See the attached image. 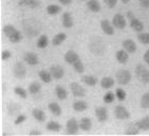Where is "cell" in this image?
<instances>
[{"mask_svg":"<svg viewBox=\"0 0 149 136\" xmlns=\"http://www.w3.org/2000/svg\"><path fill=\"white\" fill-rule=\"evenodd\" d=\"M22 26H24V30L27 33V35H29L30 37L38 35L40 29H42L40 24L37 20H35V19H27V20H24Z\"/></svg>","mask_w":149,"mask_h":136,"instance_id":"cell-1","label":"cell"},{"mask_svg":"<svg viewBox=\"0 0 149 136\" xmlns=\"http://www.w3.org/2000/svg\"><path fill=\"white\" fill-rule=\"evenodd\" d=\"M3 33L13 44H17L22 40V34L12 25H6L3 27Z\"/></svg>","mask_w":149,"mask_h":136,"instance_id":"cell-2","label":"cell"},{"mask_svg":"<svg viewBox=\"0 0 149 136\" xmlns=\"http://www.w3.org/2000/svg\"><path fill=\"white\" fill-rule=\"evenodd\" d=\"M135 74H136L137 79L143 84L149 83V70L142 64H139L135 68Z\"/></svg>","mask_w":149,"mask_h":136,"instance_id":"cell-3","label":"cell"},{"mask_svg":"<svg viewBox=\"0 0 149 136\" xmlns=\"http://www.w3.org/2000/svg\"><path fill=\"white\" fill-rule=\"evenodd\" d=\"M116 80L120 85H127L131 81V74L130 71L126 70V69H120L116 72Z\"/></svg>","mask_w":149,"mask_h":136,"instance_id":"cell-4","label":"cell"},{"mask_svg":"<svg viewBox=\"0 0 149 136\" xmlns=\"http://www.w3.org/2000/svg\"><path fill=\"white\" fill-rule=\"evenodd\" d=\"M13 74H14L16 79L22 80L26 77V74H27V68H26L25 64L22 62L16 63L14 65V68H13Z\"/></svg>","mask_w":149,"mask_h":136,"instance_id":"cell-5","label":"cell"},{"mask_svg":"<svg viewBox=\"0 0 149 136\" xmlns=\"http://www.w3.org/2000/svg\"><path fill=\"white\" fill-rule=\"evenodd\" d=\"M114 115L115 117L119 119V120H126V119H129L130 118V113L127 108H125L124 105L118 104L116 105V108L114 110Z\"/></svg>","mask_w":149,"mask_h":136,"instance_id":"cell-6","label":"cell"},{"mask_svg":"<svg viewBox=\"0 0 149 136\" xmlns=\"http://www.w3.org/2000/svg\"><path fill=\"white\" fill-rule=\"evenodd\" d=\"M80 127H79V122H78L74 118H70L67 122H66V132L67 134L70 135H76L78 133Z\"/></svg>","mask_w":149,"mask_h":136,"instance_id":"cell-7","label":"cell"},{"mask_svg":"<svg viewBox=\"0 0 149 136\" xmlns=\"http://www.w3.org/2000/svg\"><path fill=\"white\" fill-rule=\"evenodd\" d=\"M112 24L114 26V28H117V29H119V30L125 29L126 26H127V22H126L125 17L121 15V14H119V13H117V14L114 15L113 20H112Z\"/></svg>","mask_w":149,"mask_h":136,"instance_id":"cell-8","label":"cell"},{"mask_svg":"<svg viewBox=\"0 0 149 136\" xmlns=\"http://www.w3.org/2000/svg\"><path fill=\"white\" fill-rule=\"evenodd\" d=\"M70 87V92L72 93L74 97H84L85 96V90L83 86H81L80 84L77 82H72L69 84Z\"/></svg>","mask_w":149,"mask_h":136,"instance_id":"cell-9","label":"cell"},{"mask_svg":"<svg viewBox=\"0 0 149 136\" xmlns=\"http://www.w3.org/2000/svg\"><path fill=\"white\" fill-rule=\"evenodd\" d=\"M95 115H96L97 120L99 122H106L109 118V114H108V111H107L106 108L103 106H98L95 110Z\"/></svg>","mask_w":149,"mask_h":136,"instance_id":"cell-10","label":"cell"},{"mask_svg":"<svg viewBox=\"0 0 149 136\" xmlns=\"http://www.w3.org/2000/svg\"><path fill=\"white\" fill-rule=\"evenodd\" d=\"M50 72L52 74L53 79H56V80H60V79H62L64 77V74H65V70H64V68L62 67L61 65H52L50 67Z\"/></svg>","mask_w":149,"mask_h":136,"instance_id":"cell-11","label":"cell"},{"mask_svg":"<svg viewBox=\"0 0 149 136\" xmlns=\"http://www.w3.org/2000/svg\"><path fill=\"white\" fill-rule=\"evenodd\" d=\"M100 27H101V30L104 34L107 35H113L114 34V26L110 20L108 19H103L100 22Z\"/></svg>","mask_w":149,"mask_h":136,"instance_id":"cell-12","label":"cell"},{"mask_svg":"<svg viewBox=\"0 0 149 136\" xmlns=\"http://www.w3.org/2000/svg\"><path fill=\"white\" fill-rule=\"evenodd\" d=\"M90 50L94 54H102L104 52V48H103L102 42L100 40V43L98 42H93L91 40L90 43Z\"/></svg>","mask_w":149,"mask_h":136,"instance_id":"cell-13","label":"cell"},{"mask_svg":"<svg viewBox=\"0 0 149 136\" xmlns=\"http://www.w3.org/2000/svg\"><path fill=\"white\" fill-rule=\"evenodd\" d=\"M24 60L28 65L35 66L38 64V56L33 52H26L24 56Z\"/></svg>","mask_w":149,"mask_h":136,"instance_id":"cell-14","label":"cell"},{"mask_svg":"<svg viewBox=\"0 0 149 136\" xmlns=\"http://www.w3.org/2000/svg\"><path fill=\"white\" fill-rule=\"evenodd\" d=\"M64 60H65V62L67 63V64L74 65L77 61L80 60V58H79V56H78L74 51H72V50H68V51L65 53V56H64Z\"/></svg>","mask_w":149,"mask_h":136,"instance_id":"cell-15","label":"cell"},{"mask_svg":"<svg viewBox=\"0 0 149 136\" xmlns=\"http://www.w3.org/2000/svg\"><path fill=\"white\" fill-rule=\"evenodd\" d=\"M115 58L117 60V62L119 64H127L128 63V60H129V54L126 50H118L116 51V54H115Z\"/></svg>","mask_w":149,"mask_h":136,"instance_id":"cell-16","label":"cell"},{"mask_svg":"<svg viewBox=\"0 0 149 136\" xmlns=\"http://www.w3.org/2000/svg\"><path fill=\"white\" fill-rule=\"evenodd\" d=\"M62 25L65 27V28H72L74 27V19H72V16L70 13L65 12L63 13L62 15Z\"/></svg>","mask_w":149,"mask_h":136,"instance_id":"cell-17","label":"cell"},{"mask_svg":"<svg viewBox=\"0 0 149 136\" xmlns=\"http://www.w3.org/2000/svg\"><path fill=\"white\" fill-rule=\"evenodd\" d=\"M123 47L128 53H134L136 51V44L132 40H125L123 42Z\"/></svg>","mask_w":149,"mask_h":136,"instance_id":"cell-18","label":"cell"},{"mask_svg":"<svg viewBox=\"0 0 149 136\" xmlns=\"http://www.w3.org/2000/svg\"><path fill=\"white\" fill-rule=\"evenodd\" d=\"M130 27L132 30H134L137 33H140V32H142L144 30V24L137 18H135V17L130 19Z\"/></svg>","mask_w":149,"mask_h":136,"instance_id":"cell-19","label":"cell"},{"mask_svg":"<svg viewBox=\"0 0 149 136\" xmlns=\"http://www.w3.org/2000/svg\"><path fill=\"white\" fill-rule=\"evenodd\" d=\"M18 6H28L31 9H36L40 6V0H19Z\"/></svg>","mask_w":149,"mask_h":136,"instance_id":"cell-20","label":"cell"},{"mask_svg":"<svg viewBox=\"0 0 149 136\" xmlns=\"http://www.w3.org/2000/svg\"><path fill=\"white\" fill-rule=\"evenodd\" d=\"M79 127L82 131H90L92 129V120H91L88 117H83L81 118L80 121H79Z\"/></svg>","mask_w":149,"mask_h":136,"instance_id":"cell-21","label":"cell"},{"mask_svg":"<svg viewBox=\"0 0 149 136\" xmlns=\"http://www.w3.org/2000/svg\"><path fill=\"white\" fill-rule=\"evenodd\" d=\"M48 108H49L50 113H51L53 116H56V117H59V116L62 115V108H61V106H60L58 103H56V102L49 103V104H48Z\"/></svg>","mask_w":149,"mask_h":136,"instance_id":"cell-22","label":"cell"},{"mask_svg":"<svg viewBox=\"0 0 149 136\" xmlns=\"http://www.w3.org/2000/svg\"><path fill=\"white\" fill-rule=\"evenodd\" d=\"M115 84V81L113 78L111 77H103L100 81V85L103 90H109L111 87H113V85Z\"/></svg>","mask_w":149,"mask_h":136,"instance_id":"cell-23","label":"cell"},{"mask_svg":"<svg viewBox=\"0 0 149 136\" xmlns=\"http://www.w3.org/2000/svg\"><path fill=\"white\" fill-rule=\"evenodd\" d=\"M87 103L85 101H82V100H78V101H74V103H72V108H74L76 112H79V113H81V112H84L87 110Z\"/></svg>","mask_w":149,"mask_h":136,"instance_id":"cell-24","label":"cell"},{"mask_svg":"<svg viewBox=\"0 0 149 136\" xmlns=\"http://www.w3.org/2000/svg\"><path fill=\"white\" fill-rule=\"evenodd\" d=\"M32 115H33L34 119H36L38 122H44L46 120V114L40 108H33L32 110Z\"/></svg>","mask_w":149,"mask_h":136,"instance_id":"cell-25","label":"cell"},{"mask_svg":"<svg viewBox=\"0 0 149 136\" xmlns=\"http://www.w3.org/2000/svg\"><path fill=\"white\" fill-rule=\"evenodd\" d=\"M86 6L87 9L94 13H98L101 10V6H100V3L97 0H88L86 3Z\"/></svg>","mask_w":149,"mask_h":136,"instance_id":"cell-26","label":"cell"},{"mask_svg":"<svg viewBox=\"0 0 149 136\" xmlns=\"http://www.w3.org/2000/svg\"><path fill=\"white\" fill-rule=\"evenodd\" d=\"M81 81H82L85 85L91 86V87L95 86L97 84V82H98L97 78L94 77V76H83V77H81Z\"/></svg>","mask_w":149,"mask_h":136,"instance_id":"cell-27","label":"cell"},{"mask_svg":"<svg viewBox=\"0 0 149 136\" xmlns=\"http://www.w3.org/2000/svg\"><path fill=\"white\" fill-rule=\"evenodd\" d=\"M38 77H40V81H43L44 83H50L53 79L51 72L47 70H40L38 72Z\"/></svg>","mask_w":149,"mask_h":136,"instance_id":"cell-28","label":"cell"},{"mask_svg":"<svg viewBox=\"0 0 149 136\" xmlns=\"http://www.w3.org/2000/svg\"><path fill=\"white\" fill-rule=\"evenodd\" d=\"M135 124H136V126L139 127L140 130L148 131L149 130V116H145V117H143L141 120L136 121Z\"/></svg>","mask_w":149,"mask_h":136,"instance_id":"cell-29","label":"cell"},{"mask_svg":"<svg viewBox=\"0 0 149 136\" xmlns=\"http://www.w3.org/2000/svg\"><path fill=\"white\" fill-rule=\"evenodd\" d=\"M46 129L48 131H51V132H60L61 129H62V126L56 120H51L49 121L46 126Z\"/></svg>","mask_w":149,"mask_h":136,"instance_id":"cell-30","label":"cell"},{"mask_svg":"<svg viewBox=\"0 0 149 136\" xmlns=\"http://www.w3.org/2000/svg\"><path fill=\"white\" fill-rule=\"evenodd\" d=\"M48 44H49V40H48V36L43 34V35H40L38 37V40L36 42V46L37 48H40V49H44V48H46L48 46Z\"/></svg>","mask_w":149,"mask_h":136,"instance_id":"cell-31","label":"cell"},{"mask_svg":"<svg viewBox=\"0 0 149 136\" xmlns=\"http://www.w3.org/2000/svg\"><path fill=\"white\" fill-rule=\"evenodd\" d=\"M46 11L49 15H58L59 13H61L62 8L60 6H58V4H49L46 8Z\"/></svg>","mask_w":149,"mask_h":136,"instance_id":"cell-32","label":"cell"},{"mask_svg":"<svg viewBox=\"0 0 149 136\" xmlns=\"http://www.w3.org/2000/svg\"><path fill=\"white\" fill-rule=\"evenodd\" d=\"M125 133L127 134V135H137V134L140 133V129H139V127L136 126L135 122H131L128 126L127 130H126Z\"/></svg>","mask_w":149,"mask_h":136,"instance_id":"cell-33","label":"cell"},{"mask_svg":"<svg viewBox=\"0 0 149 136\" xmlns=\"http://www.w3.org/2000/svg\"><path fill=\"white\" fill-rule=\"evenodd\" d=\"M66 40V34L65 33H58L56 34L52 38V45L53 46H59L62 43H64V40Z\"/></svg>","mask_w":149,"mask_h":136,"instance_id":"cell-34","label":"cell"},{"mask_svg":"<svg viewBox=\"0 0 149 136\" xmlns=\"http://www.w3.org/2000/svg\"><path fill=\"white\" fill-rule=\"evenodd\" d=\"M56 95L60 100H65L67 98V90L61 85H58L56 87Z\"/></svg>","mask_w":149,"mask_h":136,"instance_id":"cell-35","label":"cell"},{"mask_svg":"<svg viewBox=\"0 0 149 136\" xmlns=\"http://www.w3.org/2000/svg\"><path fill=\"white\" fill-rule=\"evenodd\" d=\"M20 110H22V106L19 104L13 103V102H11V103L8 105V113H9V115H11V116L17 114L18 112H20Z\"/></svg>","mask_w":149,"mask_h":136,"instance_id":"cell-36","label":"cell"},{"mask_svg":"<svg viewBox=\"0 0 149 136\" xmlns=\"http://www.w3.org/2000/svg\"><path fill=\"white\" fill-rule=\"evenodd\" d=\"M42 90V85L40 83L34 81V82H32L30 85H29V93L32 94V95H35V94H38Z\"/></svg>","mask_w":149,"mask_h":136,"instance_id":"cell-37","label":"cell"},{"mask_svg":"<svg viewBox=\"0 0 149 136\" xmlns=\"http://www.w3.org/2000/svg\"><path fill=\"white\" fill-rule=\"evenodd\" d=\"M137 40L143 45H149V33L140 32V33L137 34Z\"/></svg>","mask_w":149,"mask_h":136,"instance_id":"cell-38","label":"cell"},{"mask_svg":"<svg viewBox=\"0 0 149 136\" xmlns=\"http://www.w3.org/2000/svg\"><path fill=\"white\" fill-rule=\"evenodd\" d=\"M14 93H15L17 96L20 97V98H22V99H26V98L28 97V93H27V90H26L25 88L20 87V86H16L15 88H14Z\"/></svg>","mask_w":149,"mask_h":136,"instance_id":"cell-39","label":"cell"},{"mask_svg":"<svg viewBox=\"0 0 149 136\" xmlns=\"http://www.w3.org/2000/svg\"><path fill=\"white\" fill-rule=\"evenodd\" d=\"M115 96L117 98L119 101H124L126 99V97H127V94H126V90L120 88V87H118L116 88V92H115Z\"/></svg>","mask_w":149,"mask_h":136,"instance_id":"cell-40","label":"cell"},{"mask_svg":"<svg viewBox=\"0 0 149 136\" xmlns=\"http://www.w3.org/2000/svg\"><path fill=\"white\" fill-rule=\"evenodd\" d=\"M141 106L143 108H149V93H145L141 98Z\"/></svg>","mask_w":149,"mask_h":136,"instance_id":"cell-41","label":"cell"},{"mask_svg":"<svg viewBox=\"0 0 149 136\" xmlns=\"http://www.w3.org/2000/svg\"><path fill=\"white\" fill-rule=\"evenodd\" d=\"M114 99H115V94L112 93V92H108V93L103 96V101L104 103H112V102H114Z\"/></svg>","mask_w":149,"mask_h":136,"instance_id":"cell-42","label":"cell"},{"mask_svg":"<svg viewBox=\"0 0 149 136\" xmlns=\"http://www.w3.org/2000/svg\"><path fill=\"white\" fill-rule=\"evenodd\" d=\"M72 66H74V69L76 70V72H78V74H82V72L84 71V65L81 60L77 61Z\"/></svg>","mask_w":149,"mask_h":136,"instance_id":"cell-43","label":"cell"},{"mask_svg":"<svg viewBox=\"0 0 149 136\" xmlns=\"http://www.w3.org/2000/svg\"><path fill=\"white\" fill-rule=\"evenodd\" d=\"M27 119V117H26V115H22V114H19L18 116H17V118H16L15 120H14V124H16V126H18V124H22L24 121Z\"/></svg>","mask_w":149,"mask_h":136,"instance_id":"cell-44","label":"cell"},{"mask_svg":"<svg viewBox=\"0 0 149 136\" xmlns=\"http://www.w3.org/2000/svg\"><path fill=\"white\" fill-rule=\"evenodd\" d=\"M11 56H12V53L10 52L9 50H3L1 52V60L2 61H8Z\"/></svg>","mask_w":149,"mask_h":136,"instance_id":"cell-45","label":"cell"},{"mask_svg":"<svg viewBox=\"0 0 149 136\" xmlns=\"http://www.w3.org/2000/svg\"><path fill=\"white\" fill-rule=\"evenodd\" d=\"M103 1H104V3H106V4L109 6V8L113 9V8H114L116 4H117L118 0H103Z\"/></svg>","mask_w":149,"mask_h":136,"instance_id":"cell-46","label":"cell"},{"mask_svg":"<svg viewBox=\"0 0 149 136\" xmlns=\"http://www.w3.org/2000/svg\"><path fill=\"white\" fill-rule=\"evenodd\" d=\"M140 1V6L144 9H148L149 8V0H139Z\"/></svg>","mask_w":149,"mask_h":136,"instance_id":"cell-47","label":"cell"},{"mask_svg":"<svg viewBox=\"0 0 149 136\" xmlns=\"http://www.w3.org/2000/svg\"><path fill=\"white\" fill-rule=\"evenodd\" d=\"M143 58H144V61H145V62H146L147 64L149 65V49L147 50L146 52L144 53V56H143Z\"/></svg>","mask_w":149,"mask_h":136,"instance_id":"cell-48","label":"cell"},{"mask_svg":"<svg viewBox=\"0 0 149 136\" xmlns=\"http://www.w3.org/2000/svg\"><path fill=\"white\" fill-rule=\"evenodd\" d=\"M60 3H62L63 6H69L72 2V0H59Z\"/></svg>","mask_w":149,"mask_h":136,"instance_id":"cell-49","label":"cell"},{"mask_svg":"<svg viewBox=\"0 0 149 136\" xmlns=\"http://www.w3.org/2000/svg\"><path fill=\"white\" fill-rule=\"evenodd\" d=\"M40 134H42V132L38 130H31L29 132V135H40Z\"/></svg>","mask_w":149,"mask_h":136,"instance_id":"cell-50","label":"cell"},{"mask_svg":"<svg viewBox=\"0 0 149 136\" xmlns=\"http://www.w3.org/2000/svg\"><path fill=\"white\" fill-rule=\"evenodd\" d=\"M120 1H121L123 3H125V4H126V3H128L129 1H130V0H120Z\"/></svg>","mask_w":149,"mask_h":136,"instance_id":"cell-51","label":"cell"},{"mask_svg":"<svg viewBox=\"0 0 149 136\" xmlns=\"http://www.w3.org/2000/svg\"><path fill=\"white\" fill-rule=\"evenodd\" d=\"M80 1H84V0H80Z\"/></svg>","mask_w":149,"mask_h":136,"instance_id":"cell-52","label":"cell"}]
</instances>
